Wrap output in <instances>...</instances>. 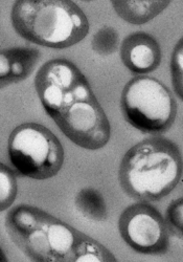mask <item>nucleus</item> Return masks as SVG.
I'll return each mask as SVG.
<instances>
[{
    "instance_id": "obj_1",
    "label": "nucleus",
    "mask_w": 183,
    "mask_h": 262,
    "mask_svg": "<svg viewBox=\"0 0 183 262\" xmlns=\"http://www.w3.org/2000/svg\"><path fill=\"white\" fill-rule=\"evenodd\" d=\"M43 109L80 148L97 151L111 138L110 121L81 70L67 59L45 62L34 81Z\"/></svg>"
},
{
    "instance_id": "obj_2",
    "label": "nucleus",
    "mask_w": 183,
    "mask_h": 262,
    "mask_svg": "<svg viewBox=\"0 0 183 262\" xmlns=\"http://www.w3.org/2000/svg\"><path fill=\"white\" fill-rule=\"evenodd\" d=\"M182 157L177 144L154 136L133 145L119 168V183L126 195L137 202H158L180 183Z\"/></svg>"
},
{
    "instance_id": "obj_3",
    "label": "nucleus",
    "mask_w": 183,
    "mask_h": 262,
    "mask_svg": "<svg viewBox=\"0 0 183 262\" xmlns=\"http://www.w3.org/2000/svg\"><path fill=\"white\" fill-rule=\"evenodd\" d=\"M14 31L34 45L64 50L86 38L89 21L71 0H18L11 10Z\"/></svg>"
},
{
    "instance_id": "obj_4",
    "label": "nucleus",
    "mask_w": 183,
    "mask_h": 262,
    "mask_svg": "<svg viewBox=\"0 0 183 262\" xmlns=\"http://www.w3.org/2000/svg\"><path fill=\"white\" fill-rule=\"evenodd\" d=\"M5 226L14 245L37 262H71L79 230L32 205H18L7 215Z\"/></svg>"
},
{
    "instance_id": "obj_5",
    "label": "nucleus",
    "mask_w": 183,
    "mask_h": 262,
    "mask_svg": "<svg viewBox=\"0 0 183 262\" xmlns=\"http://www.w3.org/2000/svg\"><path fill=\"white\" fill-rule=\"evenodd\" d=\"M121 111L134 129L159 136L174 125L178 106L173 93L162 81L151 76H136L124 86Z\"/></svg>"
},
{
    "instance_id": "obj_6",
    "label": "nucleus",
    "mask_w": 183,
    "mask_h": 262,
    "mask_svg": "<svg viewBox=\"0 0 183 262\" xmlns=\"http://www.w3.org/2000/svg\"><path fill=\"white\" fill-rule=\"evenodd\" d=\"M8 157L19 177L45 181L61 171L65 152L51 129L39 123L27 122L15 127L9 136Z\"/></svg>"
},
{
    "instance_id": "obj_7",
    "label": "nucleus",
    "mask_w": 183,
    "mask_h": 262,
    "mask_svg": "<svg viewBox=\"0 0 183 262\" xmlns=\"http://www.w3.org/2000/svg\"><path fill=\"white\" fill-rule=\"evenodd\" d=\"M119 232L124 243L143 255H165L171 239L165 217L150 203L137 202L127 207L119 218Z\"/></svg>"
},
{
    "instance_id": "obj_8",
    "label": "nucleus",
    "mask_w": 183,
    "mask_h": 262,
    "mask_svg": "<svg viewBox=\"0 0 183 262\" xmlns=\"http://www.w3.org/2000/svg\"><path fill=\"white\" fill-rule=\"evenodd\" d=\"M124 67L137 76H147L162 64L163 53L158 41L146 32L129 34L120 46Z\"/></svg>"
},
{
    "instance_id": "obj_9",
    "label": "nucleus",
    "mask_w": 183,
    "mask_h": 262,
    "mask_svg": "<svg viewBox=\"0 0 183 262\" xmlns=\"http://www.w3.org/2000/svg\"><path fill=\"white\" fill-rule=\"evenodd\" d=\"M40 56L34 48L0 49V90L28 79Z\"/></svg>"
},
{
    "instance_id": "obj_10",
    "label": "nucleus",
    "mask_w": 183,
    "mask_h": 262,
    "mask_svg": "<svg viewBox=\"0 0 183 262\" xmlns=\"http://www.w3.org/2000/svg\"><path fill=\"white\" fill-rule=\"evenodd\" d=\"M171 5L170 0H114L111 6L118 16L133 26L146 25Z\"/></svg>"
},
{
    "instance_id": "obj_11",
    "label": "nucleus",
    "mask_w": 183,
    "mask_h": 262,
    "mask_svg": "<svg viewBox=\"0 0 183 262\" xmlns=\"http://www.w3.org/2000/svg\"><path fill=\"white\" fill-rule=\"evenodd\" d=\"M75 207L87 221L103 223L108 218V206L104 195L96 188L86 187L79 190L75 196Z\"/></svg>"
},
{
    "instance_id": "obj_12",
    "label": "nucleus",
    "mask_w": 183,
    "mask_h": 262,
    "mask_svg": "<svg viewBox=\"0 0 183 262\" xmlns=\"http://www.w3.org/2000/svg\"><path fill=\"white\" fill-rule=\"evenodd\" d=\"M117 262L118 258L95 238L83 232H79L71 262Z\"/></svg>"
},
{
    "instance_id": "obj_13",
    "label": "nucleus",
    "mask_w": 183,
    "mask_h": 262,
    "mask_svg": "<svg viewBox=\"0 0 183 262\" xmlns=\"http://www.w3.org/2000/svg\"><path fill=\"white\" fill-rule=\"evenodd\" d=\"M121 46L119 32L110 27L103 26L100 28L91 39V49L102 57H108L116 54Z\"/></svg>"
},
{
    "instance_id": "obj_14",
    "label": "nucleus",
    "mask_w": 183,
    "mask_h": 262,
    "mask_svg": "<svg viewBox=\"0 0 183 262\" xmlns=\"http://www.w3.org/2000/svg\"><path fill=\"white\" fill-rule=\"evenodd\" d=\"M18 195L16 172L4 163H0V212L9 210Z\"/></svg>"
},
{
    "instance_id": "obj_15",
    "label": "nucleus",
    "mask_w": 183,
    "mask_h": 262,
    "mask_svg": "<svg viewBox=\"0 0 183 262\" xmlns=\"http://www.w3.org/2000/svg\"><path fill=\"white\" fill-rule=\"evenodd\" d=\"M171 80L176 96L183 98V40L179 39L175 45L171 57Z\"/></svg>"
},
{
    "instance_id": "obj_16",
    "label": "nucleus",
    "mask_w": 183,
    "mask_h": 262,
    "mask_svg": "<svg viewBox=\"0 0 183 262\" xmlns=\"http://www.w3.org/2000/svg\"><path fill=\"white\" fill-rule=\"evenodd\" d=\"M165 221L170 234L182 239L183 237V200L176 199L170 203L166 210Z\"/></svg>"
},
{
    "instance_id": "obj_17",
    "label": "nucleus",
    "mask_w": 183,
    "mask_h": 262,
    "mask_svg": "<svg viewBox=\"0 0 183 262\" xmlns=\"http://www.w3.org/2000/svg\"><path fill=\"white\" fill-rule=\"evenodd\" d=\"M9 259L5 253V251L3 250V248L0 247V262H7Z\"/></svg>"
}]
</instances>
